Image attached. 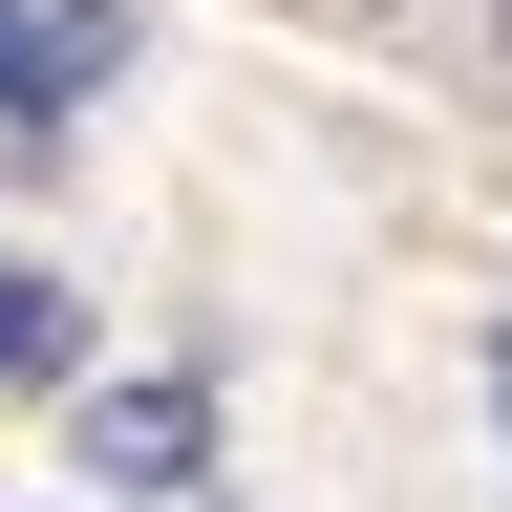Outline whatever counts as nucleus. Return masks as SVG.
<instances>
[{"label":"nucleus","mask_w":512,"mask_h":512,"mask_svg":"<svg viewBox=\"0 0 512 512\" xmlns=\"http://www.w3.org/2000/svg\"><path fill=\"white\" fill-rule=\"evenodd\" d=\"M128 86V0H0V150H64V128H86Z\"/></svg>","instance_id":"1"},{"label":"nucleus","mask_w":512,"mask_h":512,"mask_svg":"<svg viewBox=\"0 0 512 512\" xmlns=\"http://www.w3.org/2000/svg\"><path fill=\"white\" fill-rule=\"evenodd\" d=\"M86 470L128 491V512H192V491H214V384H86Z\"/></svg>","instance_id":"2"},{"label":"nucleus","mask_w":512,"mask_h":512,"mask_svg":"<svg viewBox=\"0 0 512 512\" xmlns=\"http://www.w3.org/2000/svg\"><path fill=\"white\" fill-rule=\"evenodd\" d=\"M64 363V278H22V256H0V384H43Z\"/></svg>","instance_id":"3"},{"label":"nucleus","mask_w":512,"mask_h":512,"mask_svg":"<svg viewBox=\"0 0 512 512\" xmlns=\"http://www.w3.org/2000/svg\"><path fill=\"white\" fill-rule=\"evenodd\" d=\"M491 406H512V342H491Z\"/></svg>","instance_id":"4"}]
</instances>
